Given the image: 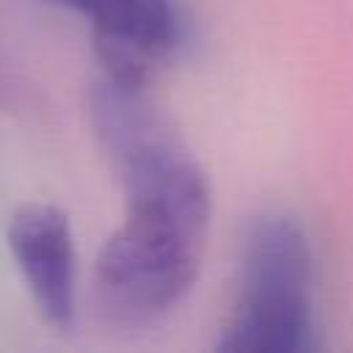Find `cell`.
<instances>
[{
	"label": "cell",
	"mask_w": 353,
	"mask_h": 353,
	"mask_svg": "<svg viewBox=\"0 0 353 353\" xmlns=\"http://www.w3.org/2000/svg\"><path fill=\"white\" fill-rule=\"evenodd\" d=\"M88 116L124 190V218L97 254L94 312L113 331H141L176 309L199 276L210 182L149 83L97 74Z\"/></svg>",
	"instance_id": "cell-1"
},
{
	"label": "cell",
	"mask_w": 353,
	"mask_h": 353,
	"mask_svg": "<svg viewBox=\"0 0 353 353\" xmlns=\"http://www.w3.org/2000/svg\"><path fill=\"white\" fill-rule=\"evenodd\" d=\"M215 347L221 353H306L317 347L312 245L295 215L268 210L248 223L237 303Z\"/></svg>",
	"instance_id": "cell-2"
},
{
	"label": "cell",
	"mask_w": 353,
	"mask_h": 353,
	"mask_svg": "<svg viewBox=\"0 0 353 353\" xmlns=\"http://www.w3.org/2000/svg\"><path fill=\"white\" fill-rule=\"evenodd\" d=\"M91 22L99 74L149 83L152 69L174 58L185 41L176 0H44Z\"/></svg>",
	"instance_id": "cell-3"
},
{
	"label": "cell",
	"mask_w": 353,
	"mask_h": 353,
	"mask_svg": "<svg viewBox=\"0 0 353 353\" xmlns=\"http://www.w3.org/2000/svg\"><path fill=\"white\" fill-rule=\"evenodd\" d=\"M6 243L41 320L55 331H69L77 290L74 240L66 212L47 201H28L8 218Z\"/></svg>",
	"instance_id": "cell-4"
}]
</instances>
